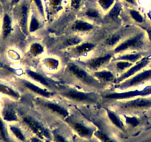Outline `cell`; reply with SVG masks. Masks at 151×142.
Masks as SVG:
<instances>
[{"label":"cell","instance_id":"6da1fadb","mask_svg":"<svg viewBox=\"0 0 151 142\" xmlns=\"http://www.w3.org/2000/svg\"><path fill=\"white\" fill-rule=\"evenodd\" d=\"M67 70L71 76H73L76 80L84 85L93 88H101L103 86V84L99 82L93 76L90 74L82 67L73 62H70L68 64Z\"/></svg>","mask_w":151,"mask_h":142},{"label":"cell","instance_id":"7a4b0ae2","mask_svg":"<svg viewBox=\"0 0 151 142\" xmlns=\"http://www.w3.org/2000/svg\"><path fill=\"white\" fill-rule=\"evenodd\" d=\"M59 93L64 98L74 101L76 103L82 104H96L99 101L98 97L93 93L82 92L73 88L60 87L59 88Z\"/></svg>","mask_w":151,"mask_h":142},{"label":"cell","instance_id":"3957f363","mask_svg":"<svg viewBox=\"0 0 151 142\" xmlns=\"http://www.w3.org/2000/svg\"><path fill=\"white\" fill-rule=\"evenodd\" d=\"M145 33H137L117 44L113 50L114 53H122L127 50H139L145 44Z\"/></svg>","mask_w":151,"mask_h":142},{"label":"cell","instance_id":"277c9868","mask_svg":"<svg viewBox=\"0 0 151 142\" xmlns=\"http://www.w3.org/2000/svg\"><path fill=\"white\" fill-rule=\"evenodd\" d=\"M121 111H134L151 108V98L146 97H136L128 99L124 102H120L118 105Z\"/></svg>","mask_w":151,"mask_h":142},{"label":"cell","instance_id":"5b68a950","mask_svg":"<svg viewBox=\"0 0 151 142\" xmlns=\"http://www.w3.org/2000/svg\"><path fill=\"white\" fill-rule=\"evenodd\" d=\"M151 95V85L143 90H131L121 93H109L104 95V98L111 100H128L136 97H146Z\"/></svg>","mask_w":151,"mask_h":142},{"label":"cell","instance_id":"8992f818","mask_svg":"<svg viewBox=\"0 0 151 142\" xmlns=\"http://www.w3.org/2000/svg\"><path fill=\"white\" fill-rule=\"evenodd\" d=\"M149 80H151V68L140 71L132 77L124 80V82L116 85V88L120 90H126L142 85Z\"/></svg>","mask_w":151,"mask_h":142},{"label":"cell","instance_id":"52a82bcc","mask_svg":"<svg viewBox=\"0 0 151 142\" xmlns=\"http://www.w3.org/2000/svg\"><path fill=\"white\" fill-rule=\"evenodd\" d=\"M151 62V56H145L141 59L140 60L138 61L137 62L133 64L129 69H127L125 72L122 73V74L119 76V77L116 78L113 83L115 85H118V84L121 83V82H124L126 79H129V78L132 77L134 76L135 74L138 73L139 72L142 71L144 68L146 67Z\"/></svg>","mask_w":151,"mask_h":142},{"label":"cell","instance_id":"ba28073f","mask_svg":"<svg viewBox=\"0 0 151 142\" xmlns=\"http://www.w3.org/2000/svg\"><path fill=\"white\" fill-rule=\"evenodd\" d=\"M65 122L70 127V128L75 132L79 137L85 139H90L94 135L95 130L88 126L82 124L80 121L75 120L69 116L65 119Z\"/></svg>","mask_w":151,"mask_h":142},{"label":"cell","instance_id":"9c48e42d","mask_svg":"<svg viewBox=\"0 0 151 142\" xmlns=\"http://www.w3.org/2000/svg\"><path fill=\"white\" fill-rule=\"evenodd\" d=\"M24 124L40 138L51 139V135L48 130L45 129L44 126L31 116H24L22 118Z\"/></svg>","mask_w":151,"mask_h":142},{"label":"cell","instance_id":"30bf717a","mask_svg":"<svg viewBox=\"0 0 151 142\" xmlns=\"http://www.w3.org/2000/svg\"><path fill=\"white\" fill-rule=\"evenodd\" d=\"M41 105L44 107L46 110L50 111L54 115L60 117L62 119H66L69 116V112L68 110L60 104L49 101H42Z\"/></svg>","mask_w":151,"mask_h":142},{"label":"cell","instance_id":"8fae6325","mask_svg":"<svg viewBox=\"0 0 151 142\" xmlns=\"http://www.w3.org/2000/svg\"><path fill=\"white\" fill-rule=\"evenodd\" d=\"M112 58H113V54L107 53V54L96 56V57L90 59L85 63V65L91 70L96 71L103 66L108 64L111 61Z\"/></svg>","mask_w":151,"mask_h":142},{"label":"cell","instance_id":"7c38bea8","mask_svg":"<svg viewBox=\"0 0 151 142\" xmlns=\"http://www.w3.org/2000/svg\"><path fill=\"white\" fill-rule=\"evenodd\" d=\"M22 83L23 84L24 87L29 91H30L33 93L36 94V95H40V96L44 98H50L53 96V93L50 92L48 90L42 89V88L40 87L37 85H34L32 82H28V81L23 80L22 81Z\"/></svg>","mask_w":151,"mask_h":142},{"label":"cell","instance_id":"4fadbf2b","mask_svg":"<svg viewBox=\"0 0 151 142\" xmlns=\"http://www.w3.org/2000/svg\"><path fill=\"white\" fill-rule=\"evenodd\" d=\"M28 16L29 8L27 4L23 3L19 11V25L24 33H27L28 31Z\"/></svg>","mask_w":151,"mask_h":142},{"label":"cell","instance_id":"5bb4252c","mask_svg":"<svg viewBox=\"0 0 151 142\" xmlns=\"http://www.w3.org/2000/svg\"><path fill=\"white\" fill-rule=\"evenodd\" d=\"M93 76L101 84L110 83L114 82L116 77L114 73L108 70H96L94 72Z\"/></svg>","mask_w":151,"mask_h":142},{"label":"cell","instance_id":"9a60e30c","mask_svg":"<svg viewBox=\"0 0 151 142\" xmlns=\"http://www.w3.org/2000/svg\"><path fill=\"white\" fill-rule=\"evenodd\" d=\"M104 110H105L106 114H107V118H108L109 121L112 123V124H113L114 127L118 128L119 130H120L121 131H123V132L125 131L124 123H123V121H122L120 117L119 116V115H117L114 111L111 110H110L107 108H104Z\"/></svg>","mask_w":151,"mask_h":142},{"label":"cell","instance_id":"2e32d148","mask_svg":"<svg viewBox=\"0 0 151 142\" xmlns=\"http://www.w3.org/2000/svg\"><path fill=\"white\" fill-rule=\"evenodd\" d=\"M26 73H27V75L30 78V79L36 81V82H39V83L41 84L42 85L45 86V87L49 88V89L53 88V84L50 83V82H49L44 76H42V75L40 74V73H37L36 71H33L30 69H27V70H26Z\"/></svg>","mask_w":151,"mask_h":142},{"label":"cell","instance_id":"e0dca14e","mask_svg":"<svg viewBox=\"0 0 151 142\" xmlns=\"http://www.w3.org/2000/svg\"><path fill=\"white\" fill-rule=\"evenodd\" d=\"M95 44L91 42H82L78 45L74 46L72 51L76 56H83L91 52L95 48Z\"/></svg>","mask_w":151,"mask_h":142},{"label":"cell","instance_id":"ac0fdd59","mask_svg":"<svg viewBox=\"0 0 151 142\" xmlns=\"http://www.w3.org/2000/svg\"><path fill=\"white\" fill-rule=\"evenodd\" d=\"M93 25L88 22L83 21V20H76L74 22L72 25L73 30L76 32H90L93 29Z\"/></svg>","mask_w":151,"mask_h":142},{"label":"cell","instance_id":"d6986e66","mask_svg":"<svg viewBox=\"0 0 151 142\" xmlns=\"http://www.w3.org/2000/svg\"><path fill=\"white\" fill-rule=\"evenodd\" d=\"M12 19L8 14H5L2 20V36L4 39L9 37L12 32Z\"/></svg>","mask_w":151,"mask_h":142},{"label":"cell","instance_id":"ffe728a7","mask_svg":"<svg viewBox=\"0 0 151 142\" xmlns=\"http://www.w3.org/2000/svg\"><path fill=\"white\" fill-rule=\"evenodd\" d=\"M143 58V54L142 53H125V54L120 55L119 56L116 58L115 60H122L126 61V62H131V63H136L138 61L140 60Z\"/></svg>","mask_w":151,"mask_h":142},{"label":"cell","instance_id":"44dd1931","mask_svg":"<svg viewBox=\"0 0 151 142\" xmlns=\"http://www.w3.org/2000/svg\"><path fill=\"white\" fill-rule=\"evenodd\" d=\"M2 118L5 121H9V122L19 121L17 113L11 106H7L4 108L3 111H2Z\"/></svg>","mask_w":151,"mask_h":142},{"label":"cell","instance_id":"7402d4cb","mask_svg":"<svg viewBox=\"0 0 151 142\" xmlns=\"http://www.w3.org/2000/svg\"><path fill=\"white\" fill-rule=\"evenodd\" d=\"M0 93L17 100L19 99L20 96H21L17 91H16L15 90L13 89L11 87L3 85V84H0Z\"/></svg>","mask_w":151,"mask_h":142},{"label":"cell","instance_id":"603a6c76","mask_svg":"<svg viewBox=\"0 0 151 142\" xmlns=\"http://www.w3.org/2000/svg\"><path fill=\"white\" fill-rule=\"evenodd\" d=\"M122 11V6L119 2H116L113 5L110 11L108 12L107 17L111 20H116L119 16V14Z\"/></svg>","mask_w":151,"mask_h":142},{"label":"cell","instance_id":"cb8c5ba5","mask_svg":"<svg viewBox=\"0 0 151 142\" xmlns=\"http://www.w3.org/2000/svg\"><path fill=\"white\" fill-rule=\"evenodd\" d=\"M40 27H41V22L39 19L34 14L31 15L28 24V31L30 33H34V32L37 31Z\"/></svg>","mask_w":151,"mask_h":142},{"label":"cell","instance_id":"d4e9b609","mask_svg":"<svg viewBox=\"0 0 151 142\" xmlns=\"http://www.w3.org/2000/svg\"><path fill=\"white\" fill-rule=\"evenodd\" d=\"M44 52V47L40 43L34 42L30 46V50L29 53L33 56H37L42 54Z\"/></svg>","mask_w":151,"mask_h":142},{"label":"cell","instance_id":"484cf974","mask_svg":"<svg viewBox=\"0 0 151 142\" xmlns=\"http://www.w3.org/2000/svg\"><path fill=\"white\" fill-rule=\"evenodd\" d=\"M9 129L11 130V132L12 133V134L18 139L19 141L22 142H25L26 141V138L24 136V133H22L21 129L19 127H17V126L14 125H10Z\"/></svg>","mask_w":151,"mask_h":142},{"label":"cell","instance_id":"4316f807","mask_svg":"<svg viewBox=\"0 0 151 142\" xmlns=\"http://www.w3.org/2000/svg\"><path fill=\"white\" fill-rule=\"evenodd\" d=\"M133 65V63L131 62H126V61H122V60H117L116 61L115 63V67L119 72H125L127 69L130 67L132 65Z\"/></svg>","mask_w":151,"mask_h":142},{"label":"cell","instance_id":"83f0119b","mask_svg":"<svg viewBox=\"0 0 151 142\" xmlns=\"http://www.w3.org/2000/svg\"><path fill=\"white\" fill-rule=\"evenodd\" d=\"M0 138L4 142H11L3 118L0 117Z\"/></svg>","mask_w":151,"mask_h":142},{"label":"cell","instance_id":"f1b7e54d","mask_svg":"<svg viewBox=\"0 0 151 142\" xmlns=\"http://www.w3.org/2000/svg\"><path fill=\"white\" fill-rule=\"evenodd\" d=\"M121 37L119 34H113L110 36L108 38L106 39L105 43L107 46L109 47H113V46H116L119 44L121 41Z\"/></svg>","mask_w":151,"mask_h":142},{"label":"cell","instance_id":"f546056e","mask_svg":"<svg viewBox=\"0 0 151 142\" xmlns=\"http://www.w3.org/2000/svg\"><path fill=\"white\" fill-rule=\"evenodd\" d=\"M94 136L101 142H115L109 136L101 130H96L94 132Z\"/></svg>","mask_w":151,"mask_h":142},{"label":"cell","instance_id":"4dcf8cb0","mask_svg":"<svg viewBox=\"0 0 151 142\" xmlns=\"http://www.w3.org/2000/svg\"><path fill=\"white\" fill-rule=\"evenodd\" d=\"M129 14H130V17L137 23H143L144 21H145V19H144L143 16L139 11H136V10H129Z\"/></svg>","mask_w":151,"mask_h":142},{"label":"cell","instance_id":"1f68e13d","mask_svg":"<svg viewBox=\"0 0 151 142\" xmlns=\"http://www.w3.org/2000/svg\"><path fill=\"white\" fill-rule=\"evenodd\" d=\"M126 124L132 127H136L140 124V120L135 116H124Z\"/></svg>","mask_w":151,"mask_h":142},{"label":"cell","instance_id":"d6a6232c","mask_svg":"<svg viewBox=\"0 0 151 142\" xmlns=\"http://www.w3.org/2000/svg\"><path fill=\"white\" fill-rule=\"evenodd\" d=\"M115 0H98V3L104 11L110 9L114 5Z\"/></svg>","mask_w":151,"mask_h":142},{"label":"cell","instance_id":"836d02e7","mask_svg":"<svg viewBox=\"0 0 151 142\" xmlns=\"http://www.w3.org/2000/svg\"><path fill=\"white\" fill-rule=\"evenodd\" d=\"M45 65L49 69H56L59 66V61H57L55 59H53V58H47V59H45Z\"/></svg>","mask_w":151,"mask_h":142},{"label":"cell","instance_id":"e575fe53","mask_svg":"<svg viewBox=\"0 0 151 142\" xmlns=\"http://www.w3.org/2000/svg\"><path fill=\"white\" fill-rule=\"evenodd\" d=\"M31 1L35 4L38 11L40 12V15H41L43 18H45V8L44 5H43L42 1V0H31Z\"/></svg>","mask_w":151,"mask_h":142},{"label":"cell","instance_id":"d590c367","mask_svg":"<svg viewBox=\"0 0 151 142\" xmlns=\"http://www.w3.org/2000/svg\"><path fill=\"white\" fill-rule=\"evenodd\" d=\"M82 39L79 38V37H71L66 41V45L68 47H74V46H76L82 43Z\"/></svg>","mask_w":151,"mask_h":142},{"label":"cell","instance_id":"8d00e7d4","mask_svg":"<svg viewBox=\"0 0 151 142\" xmlns=\"http://www.w3.org/2000/svg\"><path fill=\"white\" fill-rule=\"evenodd\" d=\"M52 137L54 142H69L63 136L59 134L57 131L52 132Z\"/></svg>","mask_w":151,"mask_h":142},{"label":"cell","instance_id":"74e56055","mask_svg":"<svg viewBox=\"0 0 151 142\" xmlns=\"http://www.w3.org/2000/svg\"><path fill=\"white\" fill-rule=\"evenodd\" d=\"M85 15L88 17H89V18L92 19H99L100 17L99 12L96 9H94V8L88 9L86 11V13H85Z\"/></svg>","mask_w":151,"mask_h":142},{"label":"cell","instance_id":"f35d334b","mask_svg":"<svg viewBox=\"0 0 151 142\" xmlns=\"http://www.w3.org/2000/svg\"><path fill=\"white\" fill-rule=\"evenodd\" d=\"M63 0H50V6L54 10H59L62 4Z\"/></svg>","mask_w":151,"mask_h":142},{"label":"cell","instance_id":"ab89813d","mask_svg":"<svg viewBox=\"0 0 151 142\" xmlns=\"http://www.w3.org/2000/svg\"><path fill=\"white\" fill-rule=\"evenodd\" d=\"M81 3H82V0H71V7L73 9L77 10L80 7Z\"/></svg>","mask_w":151,"mask_h":142},{"label":"cell","instance_id":"60d3db41","mask_svg":"<svg viewBox=\"0 0 151 142\" xmlns=\"http://www.w3.org/2000/svg\"><path fill=\"white\" fill-rule=\"evenodd\" d=\"M30 142H43V141H42V138H40L36 136V137L32 138L30 139Z\"/></svg>","mask_w":151,"mask_h":142},{"label":"cell","instance_id":"b9f144b4","mask_svg":"<svg viewBox=\"0 0 151 142\" xmlns=\"http://www.w3.org/2000/svg\"><path fill=\"white\" fill-rule=\"evenodd\" d=\"M146 33L147 35V37L148 39H149L150 42H151V29H147V30H146Z\"/></svg>","mask_w":151,"mask_h":142},{"label":"cell","instance_id":"7bdbcfd3","mask_svg":"<svg viewBox=\"0 0 151 142\" xmlns=\"http://www.w3.org/2000/svg\"><path fill=\"white\" fill-rule=\"evenodd\" d=\"M125 2H127V3L131 4V5H135L136 4V2H135V0H124Z\"/></svg>","mask_w":151,"mask_h":142},{"label":"cell","instance_id":"ee69618b","mask_svg":"<svg viewBox=\"0 0 151 142\" xmlns=\"http://www.w3.org/2000/svg\"><path fill=\"white\" fill-rule=\"evenodd\" d=\"M19 2V0H13V2H14V4H17Z\"/></svg>","mask_w":151,"mask_h":142},{"label":"cell","instance_id":"f6af8a7d","mask_svg":"<svg viewBox=\"0 0 151 142\" xmlns=\"http://www.w3.org/2000/svg\"><path fill=\"white\" fill-rule=\"evenodd\" d=\"M45 142H52L50 139H45Z\"/></svg>","mask_w":151,"mask_h":142}]
</instances>
